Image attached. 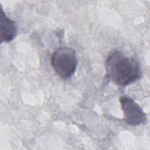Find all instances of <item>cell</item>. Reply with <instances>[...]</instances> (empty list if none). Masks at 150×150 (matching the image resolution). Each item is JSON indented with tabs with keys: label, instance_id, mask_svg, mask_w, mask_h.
I'll return each mask as SVG.
<instances>
[{
	"label": "cell",
	"instance_id": "1",
	"mask_svg": "<svg viewBox=\"0 0 150 150\" xmlns=\"http://www.w3.org/2000/svg\"><path fill=\"white\" fill-rule=\"evenodd\" d=\"M106 77L115 84L126 86L139 80L142 75L138 63L120 51L110 53L105 62Z\"/></svg>",
	"mask_w": 150,
	"mask_h": 150
},
{
	"label": "cell",
	"instance_id": "4",
	"mask_svg": "<svg viewBox=\"0 0 150 150\" xmlns=\"http://www.w3.org/2000/svg\"><path fill=\"white\" fill-rule=\"evenodd\" d=\"M1 43L12 41L17 35V26L14 21L9 18L1 8L0 13Z\"/></svg>",
	"mask_w": 150,
	"mask_h": 150
},
{
	"label": "cell",
	"instance_id": "3",
	"mask_svg": "<svg viewBox=\"0 0 150 150\" xmlns=\"http://www.w3.org/2000/svg\"><path fill=\"white\" fill-rule=\"evenodd\" d=\"M119 101L124 112V120L130 125L136 126L146 121V115L141 106L132 98L121 96Z\"/></svg>",
	"mask_w": 150,
	"mask_h": 150
},
{
	"label": "cell",
	"instance_id": "2",
	"mask_svg": "<svg viewBox=\"0 0 150 150\" xmlns=\"http://www.w3.org/2000/svg\"><path fill=\"white\" fill-rule=\"evenodd\" d=\"M50 62L55 72L64 79H69L74 74L78 64L74 50L68 47L56 49L51 56Z\"/></svg>",
	"mask_w": 150,
	"mask_h": 150
}]
</instances>
